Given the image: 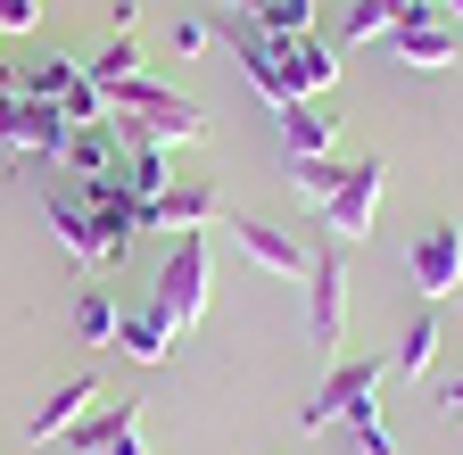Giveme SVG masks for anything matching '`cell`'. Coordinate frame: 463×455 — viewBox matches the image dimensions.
I'll use <instances>...</instances> for the list:
<instances>
[{
  "instance_id": "obj_1",
  "label": "cell",
  "mask_w": 463,
  "mask_h": 455,
  "mask_svg": "<svg viewBox=\"0 0 463 455\" xmlns=\"http://www.w3.org/2000/svg\"><path fill=\"white\" fill-rule=\"evenodd\" d=\"M108 91V117L125 141H157V149H191L207 141V108L183 100V91H165L157 75H125V83H99Z\"/></svg>"
},
{
  "instance_id": "obj_2",
  "label": "cell",
  "mask_w": 463,
  "mask_h": 455,
  "mask_svg": "<svg viewBox=\"0 0 463 455\" xmlns=\"http://www.w3.org/2000/svg\"><path fill=\"white\" fill-rule=\"evenodd\" d=\"M149 307H165L174 331L207 323V307H215V257H207V232H183V241L165 249V273H157Z\"/></svg>"
},
{
  "instance_id": "obj_3",
  "label": "cell",
  "mask_w": 463,
  "mask_h": 455,
  "mask_svg": "<svg viewBox=\"0 0 463 455\" xmlns=\"http://www.w3.org/2000/svg\"><path fill=\"white\" fill-rule=\"evenodd\" d=\"M17 91L50 100L67 125H108V91H99V75H91L83 59H33V67L17 75Z\"/></svg>"
},
{
  "instance_id": "obj_4",
  "label": "cell",
  "mask_w": 463,
  "mask_h": 455,
  "mask_svg": "<svg viewBox=\"0 0 463 455\" xmlns=\"http://www.w3.org/2000/svg\"><path fill=\"white\" fill-rule=\"evenodd\" d=\"M67 117H58V108L50 100H33V91H9V100H0V149H9V157H33V166H58V157H67Z\"/></svg>"
},
{
  "instance_id": "obj_5",
  "label": "cell",
  "mask_w": 463,
  "mask_h": 455,
  "mask_svg": "<svg viewBox=\"0 0 463 455\" xmlns=\"http://www.w3.org/2000/svg\"><path fill=\"white\" fill-rule=\"evenodd\" d=\"M381 373H389V356H339V365L315 381V397L298 406V431H307V439H315V431H331L347 406H356V397H373V389H381Z\"/></svg>"
},
{
  "instance_id": "obj_6",
  "label": "cell",
  "mask_w": 463,
  "mask_h": 455,
  "mask_svg": "<svg viewBox=\"0 0 463 455\" xmlns=\"http://www.w3.org/2000/svg\"><path fill=\"white\" fill-rule=\"evenodd\" d=\"M83 207H91V223H99V249H108V265L133 249V232H149V199H141L125 175H99V183H83Z\"/></svg>"
},
{
  "instance_id": "obj_7",
  "label": "cell",
  "mask_w": 463,
  "mask_h": 455,
  "mask_svg": "<svg viewBox=\"0 0 463 455\" xmlns=\"http://www.w3.org/2000/svg\"><path fill=\"white\" fill-rule=\"evenodd\" d=\"M381 191H389V166L381 157H347V183L323 199V223H331L339 241H364L373 215H381Z\"/></svg>"
},
{
  "instance_id": "obj_8",
  "label": "cell",
  "mask_w": 463,
  "mask_h": 455,
  "mask_svg": "<svg viewBox=\"0 0 463 455\" xmlns=\"http://www.w3.org/2000/svg\"><path fill=\"white\" fill-rule=\"evenodd\" d=\"M389 50H397L405 67H455V59H463V33L430 9V0H405V9H397V33H389Z\"/></svg>"
},
{
  "instance_id": "obj_9",
  "label": "cell",
  "mask_w": 463,
  "mask_h": 455,
  "mask_svg": "<svg viewBox=\"0 0 463 455\" xmlns=\"http://www.w3.org/2000/svg\"><path fill=\"white\" fill-rule=\"evenodd\" d=\"M232 59L249 67V83H257V100L273 108V117H281V108H298V91H289V75H281V42L257 17H241V9H232Z\"/></svg>"
},
{
  "instance_id": "obj_10",
  "label": "cell",
  "mask_w": 463,
  "mask_h": 455,
  "mask_svg": "<svg viewBox=\"0 0 463 455\" xmlns=\"http://www.w3.org/2000/svg\"><path fill=\"white\" fill-rule=\"evenodd\" d=\"M405 265H414V290L439 307L463 290V223H422V241L405 249Z\"/></svg>"
},
{
  "instance_id": "obj_11",
  "label": "cell",
  "mask_w": 463,
  "mask_h": 455,
  "mask_svg": "<svg viewBox=\"0 0 463 455\" xmlns=\"http://www.w3.org/2000/svg\"><path fill=\"white\" fill-rule=\"evenodd\" d=\"M307 339H315V348H339V339H347V265L331 249L307 265Z\"/></svg>"
},
{
  "instance_id": "obj_12",
  "label": "cell",
  "mask_w": 463,
  "mask_h": 455,
  "mask_svg": "<svg viewBox=\"0 0 463 455\" xmlns=\"http://www.w3.org/2000/svg\"><path fill=\"white\" fill-rule=\"evenodd\" d=\"M215 215H223V191H215V183L174 175V183L149 199V232H174V241H183V232H207Z\"/></svg>"
},
{
  "instance_id": "obj_13",
  "label": "cell",
  "mask_w": 463,
  "mask_h": 455,
  "mask_svg": "<svg viewBox=\"0 0 463 455\" xmlns=\"http://www.w3.org/2000/svg\"><path fill=\"white\" fill-rule=\"evenodd\" d=\"M67 439H75V455H149L141 447V406H125V397H116V406H91Z\"/></svg>"
},
{
  "instance_id": "obj_14",
  "label": "cell",
  "mask_w": 463,
  "mask_h": 455,
  "mask_svg": "<svg viewBox=\"0 0 463 455\" xmlns=\"http://www.w3.org/2000/svg\"><path fill=\"white\" fill-rule=\"evenodd\" d=\"M232 241H241L249 265H265V273H281V281H307V265H315L289 232H273V223H257V215H232Z\"/></svg>"
},
{
  "instance_id": "obj_15",
  "label": "cell",
  "mask_w": 463,
  "mask_h": 455,
  "mask_svg": "<svg viewBox=\"0 0 463 455\" xmlns=\"http://www.w3.org/2000/svg\"><path fill=\"white\" fill-rule=\"evenodd\" d=\"M281 75H289V91H298V100H315V91L339 83V50H331L323 33H289V42H281Z\"/></svg>"
},
{
  "instance_id": "obj_16",
  "label": "cell",
  "mask_w": 463,
  "mask_h": 455,
  "mask_svg": "<svg viewBox=\"0 0 463 455\" xmlns=\"http://www.w3.org/2000/svg\"><path fill=\"white\" fill-rule=\"evenodd\" d=\"M58 166H67L75 183L116 175V166H125V133H116V117H108V125H75V133H67V157H58Z\"/></svg>"
},
{
  "instance_id": "obj_17",
  "label": "cell",
  "mask_w": 463,
  "mask_h": 455,
  "mask_svg": "<svg viewBox=\"0 0 463 455\" xmlns=\"http://www.w3.org/2000/svg\"><path fill=\"white\" fill-rule=\"evenodd\" d=\"M91 406H99V381H91V373H75V381H58L42 406H33V422H25V431H33V439H67Z\"/></svg>"
},
{
  "instance_id": "obj_18",
  "label": "cell",
  "mask_w": 463,
  "mask_h": 455,
  "mask_svg": "<svg viewBox=\"0 0 463 455\" xmlns=\"http://www.w3.org/2000/svg\"><path fill=\"white\" fill-rule=\"evenodd\" d=\"M281 149H289V157H331V149H339V117H331L323 100L281 108Z\"/></svg>"
},
{
  "instance_id": "obj_19",
  "label": "cell",
  "mask_w": 463,
  "mask_h": 455,
  "mask_svg": "<svg viewBox=\"0 0 463 455\" xmlns=\"http://www.w3.org/2000/svg\"><path fill=\"white\" fill-rule=\"evenodd\" d=\"M174 339H183V331L165 323V307H133L125 323H116V348H125L133 365H165V348H174Z\"/></svg>"
},
{
  "instance_id": "obj_20",
  "label": "cell",
  "mask_w": 463,
  "mask_h": 455,
  "mask_svg": "<svg viewBox=\"0 0 463 455\" xmlns=\"http://www.w3.org/2000/svg\"><path fill=\"white\" fill-rule=\"evenodd\" d=\"M50 223H58V241H67V257H83V265H108V249H99V223H91L83 191H58V199H50Z\"/></svg>"
},
{
  "instance_id": "obj_21",
  "label": "cell",
  "mask_w": 463,
  "mask_h": 455,
  "mask_svg": "<svg viewBox=\"0 0 463 455\" xmlns=\"http://www.w3.org/2000/svg\"><path fill=\"white\" fill-rule=\"evenodd\" d=\"M430 365H439V307H422L414 323H405V339H397L389 373H405V381H430Z\"/></svg>"
},
{
  "instance_id": "obj_22",
  "label": "cell",
  "mask_w": 463,
  "mask_h": 455,
  "mask_svg": "<svg viewBox=\"0 0 463 455\" xmlns=\"http://www.w3.org/2000/svg\"><path fill=\"white\" fill-rule=\"evenodd\" d=\"M339 431H347V447H356V455H405V447H397V431L381 422V389H373V397H356V406L339 414Z\"/></svg>"
},
{
  "instance_id": "obj_23",
  "label": "cell",
  "mask_w": 463,
  "mask_h": 455,
  "mask_svg": "<svg viewBox=\"0 0 463 455\" xmlns=\"http://www.w3.org/2000/svg\"><path fill=\"white\" fill-rule=\"evenodd\" d=\"M116 323H125V307H116V290H75V339H91V348H108L116 339Z\"/></svg>"
},
{
  "instance_id": "obj_24",
  "label": "cell",
  "mask_w": 463,
  "mask_h": 455,
  "mask_svg": "<svg viewBox=\"0 0 463 455\" xmlns=\"http://www.w3.org/2000/svg\"><path fill=\"white\" fill-rule=\"evenodd\" d=\"M116 175H125V183H133L141 199H157V191L174 183V157H165L157 141H125V166H116Z\"/></svg>"
},
{
  "instance_id": "obj_25",
  "label": "cell",
  "mask_w": 463,
  "mask_h": 455,
  "mask_svg": "<svg viewBox=\"0 0 463 455\" xmlns=\"http://www.w3.org/2000/svg\"><path fill=\"white\" fill-rule=\"evenodd\" d=\"M241 17H257L273 42H289V33H315V0H241Z\"/></svg>"
},
{
  "instance_id": "obj_26",
  "label": "cell",
  "mask_w": 463,
  "mask_h": 455,
  "mask_svg": "<svg viewBox=\"0 0 463 455\" xmlns=\"http://www.w3.org/2000/svg\"><path fill=\"white\" fill-rule=\"evenodd\" d=\"M339 183H347V157H289V191H298V199L323 207Z\"/></svg>"
},
{
  "instance_id": "obj_27",
  "label": "cell",
  "mask_w": 463,
  "mask_h": 455,
  "mask_svg": "<svg viewBox=\"0 0 463 455\" xmlns=\"http://www.w3.org/2000/svg\"><path fill=\"white\" fill-rule=\"evenodd\" d=\"M397 9H405V0H347V42H389L397 33Z\"/></svg>"
},
{
  "instance_id": "obj_28",
  "label": "cell",
  "mask_w": 463,
  "mask_h": 455,
  "mask_svg": "<svg viewBox=\"0 0 463 455\" xmlns=\"http://www.w3.org/2000/svg\"><path fill=\"white\" fill-rule=\"evenodd\" d=\"M91 75H99V83H125V75H141V33H108V50L91 59Z\"/></svg>"
},
{
  "instance_id": "obj_29",
  "label": "cell",
  "mask_w": 463,
  "mask_h": 455,
  "mask_svg": "<svg viewBox=\"0 0 463 455\" xmlns=\"http://www.w3.org/2000/svg\"><path fill=\"white\" fill-rule=\"evenodd\" d=\"M165 42L183 50V59H199V50H207L215 33H207V17H174V33H165Z\"/></svg>"
},
{
  "instance_id": "obj_30",
  "label": "cell",
  "mask_w": 463,
  "mask_h": 455,
  "mask_svg": "<svg viewBox=\"0 0 463 455\" xmlns=\"http://www.w3.org/2000/svg\"><path fill=\"white\" fill-rule=\"evenodd\" d=\"M42 25V0H0V33H33Z\"/></svg>"
},
{
  "instance_id": "obj_31",
  "label": "cell",
  "mask_w": 463,
  "mask_h": 455,
  "mask_svg": "<svg viewBox=\"0 0 463 455\" xmlns=\"http://www.w3.org/2000/svg\"><path fill=\"white\" fill-rule=\"evenodd\" d=\"M439 414H455V422H463V373H447V381H439Z\"/></svg>"
},
{
  "instance_id": "obj_32",
  "label": "cell",
  "mask_w": 463,
  "mask_h": 455,
  "mask_svg": "<svg viewBox=\"0 0 463 455\" xmlns=\"http://www.w3.org/2000/svg\"><path fill=\"white\" fill-rule=\"evenodd\" d=\"M439 17H447V25H463V0H439Z\"/></svg>"
},
{
  "instance_id": "obj_33",
  "label": "cell",
  "mask_w": 463,
  "mask_h": 455,
  "mask_svg": "<svg viewBox=\"0 0 463 455\" xmlns=\"http://www.w3.org/2000/svg\"><path fill=\"white\" fill-rule=\"evenodd\" d=\"M232 9H241V0H232Z\"/></svg>"
},
{
  "instance_id": "obj_34",
  "label": "cell",
  "mask_w": 463,
  "mask_h": 455,
  "mask_svg": "<svg viewBox=\"0 0 463 455\" xmlns=\"http://www.w3.org/2000/svg\"><path fill=\"white\" fill-rule=\"evenodd\" d=\"M430 9H439V0H430Z\"/></svg>"
},
{
  "instance_id": "obj_35",
  "label": "cell",
  "mask_w": 463,
  "mask_h": 455,
  "mask_svg": "<svg viewBox=\"0 0 463 455\" xmlns=\"http://www.w3.org/2000/svg\"><path fill=\"white\" fill-rule=\"evenodd\" d=\"M0 42H9V33H0Z\"/></svg>"
}]
</instances>
